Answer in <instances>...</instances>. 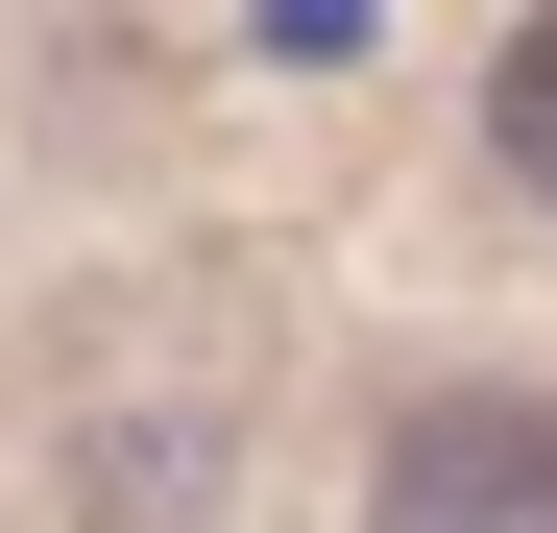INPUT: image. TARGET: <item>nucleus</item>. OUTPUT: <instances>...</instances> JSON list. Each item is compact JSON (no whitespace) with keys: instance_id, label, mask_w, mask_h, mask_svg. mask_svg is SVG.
Returning <instances> with one entry per match:
<instances>
[{"instance_id":"obj_1","label":"nucleus","mask_w":557,"mask_h":533,"mask_svg":"<svg viewBox=\"0 0 557 533\" xmlns=\"http://www.w3.org/2000/svg\"><path fill=\"white\" fill-rule=\"evenodd\" d=\"M363 533H557V412L533 388H436L388 436V485H363Z\"/></svg>"},{"instance_id":"obj_2","label":"nucleus","mask_w":557,"mask_h":533,"mask_svg":"<svg viewBox=\"0 0 557 533\" xmlns=\"http://www.w3.org/2000/svg\"><path fill=\"white\" fill-rule=\"evenodd\" d=\"M73 509H98V533H195L219 509V412H98V436H73Z\"/></svg>"},{"instance_id":"obj_3","label":"nucleus","mask_w":557,"mask_h":533,"mask_svg":"<svg viewBox=\"0 0 557 533\" xmlns=\"http://www.w3.org/2000/svg\"><path fill=\"white\" fill-rule=\"evenodd\" d=\"M485 146H509V195H557V0H533L509 73H485Z\"/></svg>"}]
</instances>
